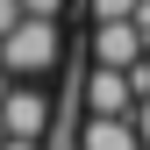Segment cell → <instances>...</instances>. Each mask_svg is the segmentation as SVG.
Here are the masks:
<instances>
[{"mask_svg":"<svg viewBox=\"0 0 150 150\" xmlns=\"http://www.w3.org/2000/svg\"><path fill=\"white\" fill-rule=\"evenodd\" d=\"M136 136H143V150H150V100H136Z\"/></svg>","mask_w":150,"mask_h":150,"instance_id":"ba28073f","label":"cell"},{"mask_svg":"<svg viewBox=\"0 0 150 150\" xmlns=\"http://www.w3.org/2000/svg\"><path fill=\"white\" fill-rule=\"evenodd\" d=\"M79 150H143V136H136V122H86Z\"/></svg>","mask_w":150,"mask_h":150,"instance_id":"5b68a950","label":"cell"},{"mask_svg":"<svg viewBox=\"0 0 150 150\" xmlns=\"http://www.w3.org/2000/svg\"><path fill=\"white\" fill-rule=\"evenodd\" d=\"M86 122H136L129 71H86Z\"/></svg>","mask_w":150,"mask_h":150,"instance_id":"277c9868","label":"cell"},{"mask_svg":"<svg viewBox=\"0 0 150 150\" xmlns=\"http://www.w3.org/2000/svg\"><path fill=\"white\" fill-rule=\"evenodd\" d=\"M150 57V36L136 22H100L93 29V71H136Z\"/></svg>","mask_w":150,"mask_h":150,"instance_id":"3957f363","label":"cell"},{"mask_svg":"<svg viewBox=\"0 0 150 150\" xmlns=\"http://www.w3.org/2000/svg\"><path fill=\"white\" fill-rule=\"evenodd\" d=\"M50 129V93L43 86H7V100H0V136L7 143H36Z\"/></svg>","mask_w":150,"mask_h":150,"instance_id":"7a4b0ae2","label":"cell"},{"mask_svg":"<svg viewBox=\"0 0 150 150\" xmlns=\"http://www.w3.org/2000/svg\"><path fill=\"white\" fill-rule=\"evenodd\" d=\"M136 7L143 0H93V29L100 22H136Z\"/></svg>","mask_w":150,"mask_h":150,"instance_id":"8992f818","label":"cell"},{"mask_svg":"<svg viewBox=\"0 0 150 150\" xmlns=\"http://www.w3.org/2000/svg\"><path fill=\"white\" fill-rule=\"evenodd\" d=\"M64 0H22V22H57Z\"/></svg>","mask_w":150,"mask_h":150,"instance_id":"52a82bcc","label":"cell"},{"mask_svg":"<svg viewBox=\"0 0 150 150\" xmlns=\"http://www.w3.org/2000/svg\"><path fill=\"white\" fill-rule=\"evenodd\" d=\"M143 64H150V57H143Z\"/></svg>","mask_w":150,"mask_h":150,"instance_id":"9c48e42d","label":"cell"},{"mask_svg":"<svg viewBox=\"0 0 150 150\" xmlns=\"http://www.w3.org/2000/svg\"><path fill=\"white\" fill-rule=\"evenodd\" d=\"M57 50H64L57 22H22L14 36H0V71H14L22 86H36L50 64H57Z\"/></svg>","mask_w":150,"mask_h":150,"instance_id":"6da1fadb","label":"cell"}]
</instances>
